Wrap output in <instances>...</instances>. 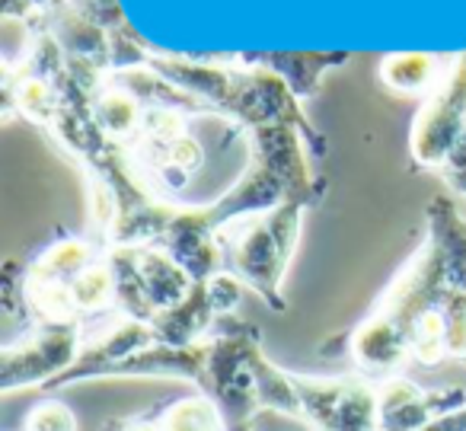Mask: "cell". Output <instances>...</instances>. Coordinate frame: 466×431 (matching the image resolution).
<instances>
[{
    "label": "cell",
    "mask_w": 466,
    "mask_h": 431,
    "mask_svg": "<svg viewBox=\"0 0 466 431\" xmlns=\"http://www.w3.org/2000/svg\"><path fill=\"white\" fill-rule=\"evenodd\" d=\"M419 431H466V405L451 412V416H441L438 422L425 425V428H419Z\"/></svg>",
    "instance_id": "obj_18"
},
{
    "label": "cell",
    "mask_w": 466,
    "mask_h": 431,
    "mask_svg": "<svg viewBox=\"0 0 466 431\" xmlns=\"http://www.w3.org/2000/svg\"><path fill=\"white\" fill-rule=\"evenodd\" d=\"M466 199L441 192L425 208V240L393 275L374 307L342 345L358 374L387 384L409 364L434 367L447 358L444 303L466 282Z\"/></svg>",
    "instance_id": "obj_1"
},
{
    "label": "cell",
    "mask_w": 466,
    "mask_h": 431,
    "mask_svg": "<svg viewBox=\"0 0 466 431\" xmlns=\"http://www.w3.org/2000/svg\"><path fill=\"white\" fill-rule=\"evenodd\" d=\"M438 176L444 180V186L451 189L457 199H466V125H463V131H460L457 141H453L451 154H447L444 163H441Z\"/></svg>",
    "instance_id": "obj_16"
},
{
    "label": "cell",
    "mask_w": 466,
    "mask_h": 431,
    "mask_svg": "<svg viewBox=\"0 0 466 431\" xmlns=\"http://www.w3.org/2000/svg\"><path fill=\"white\" fill-rule=\"evenodd\" d=\"M466 386H438L421 390L406 377L387 380L380 386V431H419L441 416L463 409Z\"/></svg>",
    "instance_id": "obj_9"
},
{
    "label": "cell",
    "mask_w": 466,
    "mask_h": 431,
    "mask_svg": "<svg viewBox=\"0 0 466 431\" xmlns=\"http://www.w3.org/2000/svg\"><path fill=\"white\" fill-rule=\"evenodd\" d=\"M304 214V205L285 201L272 211L247 214L218 231L220 250H224V272H230L243 288L256 291L275 313L288 310L285 275L298 252Z\"/></svg>",
    "instance_id": "obj_3"
},
{
    "label": "cell",
    "mask_w": 466,
    "mask_h": 431,
    "mask_svg": "<svg viewBox=\"0 0 466 431\" xmlns=\"http://www.w3.org/2000/svg\"><path fill=\"white\" fill-rule=\"evenodd\" d=\"M147 65L186 93L198 97L211 109V116L227 118L240 135L266 125H300L304 131H317L288 80L268 67L243 65L224 55L211 61H192L154 52V48Z\"/></svg>",
    "instance_id": "obj_2"
},
{
    "label": "cell",
    "mask_w": 466,
    "mask_h": 431,
    "mask_svg": "<svg viewBox=\"0 0 466 431\" xmlns=\"http://www.w3.org/2000/svg\"><path fill=\"white\" fill-rule=\"evenodd\" d=\"M466 125V52L453 55L441 84L421 99L409 131V157L415 169L438 173Z\"/></svg>",
    "instance_id": "obj_7"
},
{
    "label": "cell",
    "mask_w": 466,
    "mask_h": 431,
    "mask_svg": "<svg viewBox=\"0 0 466 431\" xmlns=\"http://www.w3.org/2000/svg\"><path fill=\"white\" fill-rule=\"evenodd\" d=\"M109 262L116 272L118 313L150 323L157 313L176 307L192 291L188 272L163 246H109Z\"/></svg>",
    "instance_id": "obj_4"
},
{
    "label": "cell",
    "mask_w": 466,
    "mask_h": 431,
    "mask_svg": "<svg viewBox=\"0 0 466 431\" xmlns=\"http://www.w3.org/2000/svg\"><path fill=\"white\" fill-rule=\"evenodd\" d=\"M163 431H230L220 409L208 396H179L160 409Z\"/></svg>",
    "instance_id": "obj_14"
},
{
    "label": "cell",
    "mask_w": 466,
    "mask_h": 431,
    "mask_svg": "<svg viewBox=\"0 0 466 431\" xmlns=\"http://www.w3.org/2000/svg\"><path fill=\"white\" fill-rule=\"evenodd\" d=\"M90 326L80 320H48L29 326L26 335L0 352V390H46L80 358Z\"/></svg>",
    "instance_id": "obj_5"
},
{
    "label": "cell",
    "mask_w": 466,
    "mask_h": 431,
    "mask_svg": "<svg viewBox=\"0 0 466 431\" xmlns=\"http://www.w3.org/2000/svg\"><path fill=\"white\" fill-rule=\"evenodd\" d=\"M243 284L230 275V272H220V275L208 278V282H195L192 291L182 297L176 307L163 310L150 320L154 326L157 342L163 345H195V342L208 339L211 329L218 326L224 316L233 313V307L240 303Z\"/></svg>",
    "instance_id": "obj_8"
},
{
    "label": "cell",
    "mask_w": 466,
    "mask_h": 431,
    "mask_svg": "<svg viewBox=\"0 0 466 431\" xmlns=\"http://www.w3.org/2000/svg\"><path fill=\"white\" fill-rule=\"evenodd\" d=\"M451 58L425 52H393L380 61L377 77L387 90L402 93V97H428L441 84Z\"/></svg>",
    "instance_id": "obj_13"
},
{
    "label": "cell",
    "mask_w": 466,
    "mask_h": 431,
    "mask_svg": "<svg viewBox=\"0 0 466 431\" xmlns=\"http://www.w3.org/2000/svg\"><path fill=\"white\" fill-rule=\"evenodd\" d=\"M380 386L364 374L304 377L294 374L300 422L313 431H380Z\"/></svg>",
    "instance_id": "obj_6"
},
{
    "label": "cell",
    "mask_w": 466,
    "mask_h": 431,
    "mask_svg": "<svg viewBox=\"0 0 466 431\" xmlns=\"http://www.w3.org/2000/svg\"><path fill=\"white\" fill-rule=\"evenodd\" d=\"M157 246H163L192 282H208L224 272L218 227H211V221L205 218V208H179Z\"/></svg>",
    "instance_id": "obj_10"
},
{
    "label": "cell",
    "mask_w": 466,
    "mask_h": 431,
    "mask_svg": "<svg viewBox=\"0 0 466 431\" xmlns=\"http://www.w3.org/2000/svg\"><path fill=\"white\" fill-rule=\"evenodd\" d=\"M103 431H163L160 409L141 412V416H112L103 422Z\"/></svg>",
    "instance_id": "obj_17"
},
{
    "label": "cell",
    "mask_w": 466,
    "mask_h": 431,
    "mask_svg": "<svg viewBox=\"0 0 466 431\" xmlns=\"http://www.w3.org/2000/svg\"><path fill=\"white\" fill-rule=\"evenodd\" d=\"M23 431H80V422H77V416H74L71 405L48 396L26 412Z\"/></svg>",
    "instance_id": "obj_15"
},
{
    "label": "cell",
    "mask_w": 466,
    "mask_h": 431,
    "mask_svg": "<svg viewBox=\"0 0 466 431\" xmlns=\"http://www.w3.org/2000/svg\"><path fill=\"white\" fill-rule=\"evenodd\" d=\"M243 65H259L288 80L294 97L304 103L319 93L326 71H336L349 61V52H240L233 55Z\"/></svg>",
    "instance_id": "obj_11"
},
{
    "label": "cell",
    "mask_w": 466,
    "mask_h": 431,
    "mask_svg": "<svg viewBox=\"0 0 466 431\" xmlns=\"http://www.w3.org/2000/svg\"><path fill=\"white\" fill-rule=\"evenodd\" d=\"M93 116H96L99 128H103L112 141L128 148V144L141 135L144 118H147V106H144L128 87L118 84L112 74H106L96 97H93Z\"/></svg>",
    "instance_id": "obj_12"
}]
</instances>
